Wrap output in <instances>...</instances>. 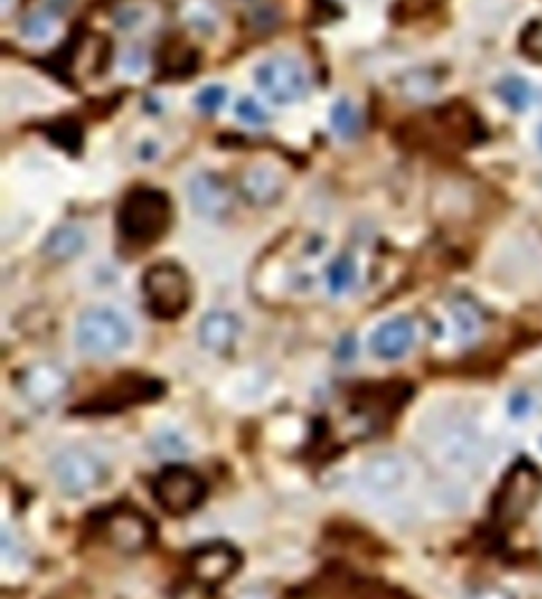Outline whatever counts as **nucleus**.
I'll return each instance as SVG.
<instances>
[{"mask_svg": "<svg viewBox=\"0 0 542 599\" xmlns=\"http://www.w3.org/2000/svg\"><path fill=\"white\" fill-rule=\"evenodd\" d=\"M17 386L19 394L24 395V401H29L30 405L47 408V405H54L68 394L71 375L59 363L40 360V363H33V366L19 372Z\"/></svg>", "mask_w": 542, "mask_h": 599, "instance_id": "9d476101", "label": "nucleus"}, {"mask_svg": "<svg viewBox=\"0 0 542 599\" xmlns=\"http://www.w3.org/2000/svg\"><path fill=\"white\" fill-rule=\"evenodd\" d=\"M414 342H417L414 321L407 317H395L388 318L386 324H382L374 330V335H372V352L383 360H398L405 354H409Z\"/></svg>", "mask_w": 542, "mask_h": 599, "instance_id": "4468645a", "label": "nucleus"}, {"mask_svg": "<svg viewBox=\"0 0 542 599\" xmlns=\"http://www.w3.org/2000/svg\"><path fill=\"white\" fill-rule=\"evenodd\" d=\"M80 352L96 359H108L125 352L132 342V326L110 307H96L84 312L75 328Z\"/></svg>", "mask_w": 542, "mask_h": 599, "instance_id": "20e7f679", "label": "nucleus"}, {"mask_svg": "<svg viewBox=\"0 0 542 599\" xmlns=\"http://www.w3.org/2000/svg\"><path fill=\"white\" fill-rule=\"evenodd\" d=\"M101 534L115 551L133 555L145 551L155 539L152 522L133 508H117L108 513L101 522Z\"/></svg>", "mask_w": 542, "mask_h": 599, "instance_id": "9b49d317", "label": "nucleus"}, {"mask_svg": "<svg viewBox=\"0 0 542 599\" xmlns=\"http://www.w3.org/2000/svg\"><path fill=\"white\" fill-rule=\"evenodd\" d=\"M241 190L253 204H271L280 192V178L274 169L253 167L241 176Z\"/></svg>", "mask_w": 542, "mask_h": 599, "instance_id": "f3484780", "label": "nucleus"}, {"mask_svg": "<svg viewBox=\"0 0 542 599\" xmlns=\"http://www.w3.org/2000/svg\"><path fill=\"white\" fill-rule=\"evenodd\" d=\"M332 126L341 138H353L360 129V117L357 110L348 99H340L332 106Z\"/></svg>", "mask_w": 542, "mask_h": 599, "instance_id": "4be33fe9", "label": "nucleus"}, {"mask_svg": "<svg viewBox=\"0 0 542 599\" xmlns=\"http://www.w3.org/2000/svg\"><path fill=\"white\" fill-rule=\"evenodd\" d=\"M84 232L75 225H64V228H56L42 246V253L47 256L49 260H71L75 258L78 253H82L84 248Z\"/></svg>", "mask_w": 542, "mask_h": 599, "instance_id": "6ab92c4d", "label": "nucleus"}, {"mask_svg": "<svg viewBox=\"0 0 542 599\" xmlns=\"http://www.w3.org/2000/svg\"><path fill=\"white\" fill-rule=\"evenodd\" d=\"M187 197L192 209L203 218H220L232 209V195L215 174L202 171L194 174L187 183Z\"/></svg>", "mask_w": 542, "mask_h": 599, "instance_id": "ddd939ff", "label": "nucleus"}, {"mask_svg": "<svg viewBox=\"0 0 542 599\" xmlns=\"http://www.w3.org/2000/svg\"><path fill=\"white\" fill-rule=\"evenodd\" d=\"M452 318H453V326H456V333H459L463 340H470L477 330H479V317H477V309L468 305V302H463V300H459V302H453L452 305Z\"/></svg>", "mask_w": 542, "mask_h": 599, "instance_id": "5701e85b", "label": "nucleus"}, {"mask_svg": "<svg viewBox=\"0 0 542 599\" xmlns=\"http://www.w3.org/2000/svg\"><path fill=\"white\" fill-rule=\"evenodd\" d=\"M22 33H24L26 40H33V42L49 40L54 33V19L45 13L30 14L24 24H22Z\"/></svg>", "mask_w": 542, "mask_h": 599, "instance_id": "b1692460", "label": "nucleus"}, {"mask_svg": "<svg viewBox=\"0 0 542 599\" xmlns=\"http://www.w3.org/2000/svg\"><path fill=\"white\" fill-rule=\"evenodd\" d=\"M61 3H66V0H61Z\"/></svg>", "mask_w": 542, "mask_h": 599, "instance_id": "7c9ffc66", "label": "nucleus"}, {"mask_svg": "<svg viewBox=\"0 0 542 599\" xmlns=\"http://www.w3.org/2000/svg\"><path fill=\"white\" fill-rule=\"evenodd\" d=\"M108 468L99 455L84 447L61 449L52 459V478L68 497H84L106 482Z\"/></svg>", "mask_w": 542, "mask_h": 599, "instance_id": "423d86ee", "label": "nucleus"}, {"mask_svg": "<svg viewBox=\"0 0 542 599\" xmlns=\"http://www.w3.org/2000/svg\"><path fill=\"white\" fill-rule=\"evenodd\" d=\"M237 117L241 122H245V125L253 126H260L269 120L267 110H264L253 96H244V99L237 103Z\"/></svg>", "mask_w": 542, "mask_h": 599, "instance_id": "a878e982", "label": "nucleus"}, {"mask_svg": "<svg viewBox=\"0 0 542 599\" xmlns=\"http://www.w3.org/2000/svg\"><path fill=\"white\" fill-rule=\"evenodd\" d=\"M255 84L274 103H295L309 91V75L292 56H269L255 68Z\"/></svg>", "mask_w": 542, "mask_h": 599, "instance_id": "0eeeda50", "label": "nucleus"}, {"mask_svg": "<svg viewBox=\"0 0 542 599\" xmlns=\"http://www.w3.org/2000/svg\"><path fill=\"white\" fill-rule=\"evenodd\" d=\"M542 494L540 468L529 459H519L510 466L494 499V517L501 525H517L536 508Z\"/></svg>", "mask_w": 542, "mask_h": 599, "instance_id": "7ed1b4c3", "label": "nucleus"}, {"mask_svg": "<svg viewBox=\"0 0 542 599\" xmlns=\"http://www.w3.org/2000/svg\"><path fill=\"white\" fill-rule=\"evenodd\" d=\"M437 455L452 466L472 468L484 459V440L475 426L463 420L442 421L433 433Z\"/></svg>", "mask_w": 542, "mask_h": 599, "instance_id": "1a4fd4ad", "label": "nucleus"}, {"mask_svg": "<svg viewBox=\"0 0 542 599\" xmlns=\"http://www.w3.org/2000/svg\"><path fill=\"white\" fill-rule=\"evenodd\" d=\"M238 564L241 558L234 548L225 543H211L192 552L187 567H190V578L206 587H215L229 581L237 574Z\"/></svg>", "mask_w": 542, "mask_h": 599, "instance_id": "f8f14e48", "label": "nucleus"}, {"mask_svg": "<svg viewBox=\"0 0 542 599\" xmlns=\"http://www.w3.org/2000/svg\"><path fill=\"white\" fill-rule=\"evenodd\" d=\"M241 333V321L232 312H211L199 324V342L202 347L215 354H225L237 344Z\"/></svg>", "mask_w": 542, "mask_h": 599, "instance_id": "dca6fc26", "label": "nucleus"}, {"mask_svg": "<svg viewBox=\"0 0 542 599\" xmlns=\"http://www.w3.org/2000/svg\"><path fill=\"white\" fill-rule=\"evenodd\" d=\"M159 394L161 386L157 382H150L148 386L132 391V394H122V384H113V389L103 391L96 401H91L90 408L82 410H90V412H110V410L125 408V405H133V403L148 401V398H157Z\"/></svg>", "mask_w": 542, "mask_h": 599, "instance_id": "a211bd4d", "label": "nucleus"}, {"mask_svg": "<svg viewBox=\"0 0 542 599\" xmlns=\"http://www.w3.org/2000/svg\"><path fill=\"white\" fill-rule=\"evenodd\" d=\"M150 312L157 318H178L190 307V279L178 265L157 263L143 276Z\"/></svg>", "mask_w": 542, "mask_h": 599, "instance_id": "39448f33", "label": "nucleus"}, {"mask_svg": "<svg viewBox=\"0 0 542 599\" xmlns=\"http://www.w3.org/2000/svg\"><path fill=\"white\" fill-rule=\"evenodd\" d=\"M171 225V202L155 187H136L117 211V230L132 244H152Z\"/></svg>", "mask_w": 542, "mask_h": 599, "instance_id": "f257e3e1", "label": "nucleus"}, {"mask_svg": "<svg viewBox=\"0 0 542 599\" xmlns=\"http://www.w3.org/2000/svg\"><path fill=\"white\" fill-rule=\"evenodd\" d=\"M468 599H517V597L501 586H482L477 587V590H472Z\"/></svg>", "mask_w": 542, "mask_h": 599, "instance_id": "c85d7f7f", "label": "nucleus"}, {"mask_svg": "<svg viewBox=\"0 0 542 599\" xmlns=\"http://www.w3.org/2000/svg\"><path fill=\"white\" fill-rule=\"evenodd\" d=\"M521 49L530 59H542V22H530L521 33Z\"/></svg>", "mask_w": 542, "mask_h": 599, "instance_id": "bb28decb", "label": "nucleus"}, {"mask_svg": "<svg viewBox=\"0 0 542 599\" xmlns=\"http://www.w3.org/2000/svg\"><path fill=\"white\" fill-rule=\"evenodd\" d=\"M540 145H542V129H540Z\"/></svg>", "mask_w": 542, "mask_h": 599, "instance_id": "c756f323", "label": "nucleus"}, {"mask_svg": "<svg viewBox=\"0 0 542 599\" xmlns=\"http://www.w3.org/2000/svg\"><path fill=\"white\" fill-rule=\"evenodd\" d=\"M414 143L437 150H465L482 138V126L468 106L449 103L411 125Z\"/></svg>", "mask_w": 542, "mask_h": 599, "instance_id": "f03ea898", "label": "nucleus"}, {"mask_svg": "<svg viewBox=\"0 0 542 599\" xmlns=\"http://www.w3.org/2000/svg\"><path fill=\"white\" fill-rule=\"evenodd\" d=\"M363 485L376 494L398 491L409 478V466L398 455H376L363 466Z\"/></svg>", "mask_w": 542, "mask_h": 599, "instance_id": "2eb2a0df", "label": "nucleus"}, {"mask_svg": "<svg viewBox=\"0 0 542 599\" xmlns=\"http://www.w3.org/2000/svg\"><path fill=\"white\" fill-rule=\"evenodd\" d=\"M507 410L512 414L514 420H526L530 412H533V398H530L529 391L519 389L510 395V403H507Z\"/></svg>", "mask_w": 542, "mask_h": 599, "instance_id": "cd10ccee", "label": "nucleus"}, {"mask_svg": "<svg viewBox=\"0 0 542 599\" xmlns=\"http://www.w3.org/2000/svg\"><path fill=\"white\" fill-rule=\"evenodd\" d=\"M357 279V267L353 263L351 256H340L328 265L325 272V282H328V291L332 295H344L346 291H351L353 283Z\"/></svg>", "mask_w": 542, "mask_h": 599, "instance_id": "412c9836", "label": "nucleus"}, {"mask_svg": "<svg viewBox=\"0 0 542 599\" xmlns=\"http://www.w3.org/2000/svg\"><path fill=\"white\" fill-rule=\"evenodd\" d=\"M225 103H227V90L225 87H220V84H209V87H203V90L197 94V109L206 115L220 113Z\"/></svg>", "mask_w": 542, "mask_h": 599, "instance_id": "393cba45", "label": "nucleus"}, {"mask_svg": "<svg viewBox=\"0 0 542 599\" xmlns=\"http://www.w3.org/2000/svg\"><path fill=\"white\" fill-rule=\"evenodd\" d=\"M152 494L161 510H167L168 516H187L202 506L206 487H203V480L190 468L168 466L152 482Z\"/></svg>", "mask_w": 542, "mask_h": 599, "instance_id": "6e6552de", "label": "nucleus"}, {"mask_svg": "<svg viewBox=\"0 0 542 599\" xmlns=\"http://www.w3.org/2000/svg\"><path fill=\"white\" fill-rule=\"evenodd\" d=\"M495 91L501 96V101L507 109H512L514 113H524L533 103V87H530L529 80L519 78V75H505L498 82Z\"/></svg>", "mask_w": 542, "mask_h": 599, "instance_id": "aec40b11", "label": "nucleus"}]
</instances>
